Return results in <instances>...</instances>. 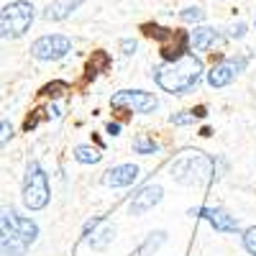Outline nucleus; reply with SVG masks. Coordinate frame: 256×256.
I'll list each match as a JSON object with an SVG mask.
<instances>
[{
	"label": "nucleus",
	"instance_id": "7",
	"mask_svg": "<svg viewBox=\"0 0 256 256\" xmlns=\"http://www.w3.org/2000/svg\"><path fill=\"white\" fill-rule=\"evenodd\" d=\"M110 105L128 113H154L159 108V100L154 92L146 90H120L110 98Z\"/></svg>",
	"mask_w": 256,
	"mask_h": 256
},
{
	"label": "nucleus",
	"instance_id": "13",
	"mask_svg": "<svg viewBox=\"0 0 256 256\" xmlns=\"http://www.w3.org/2000/svg\"><path fill=\"white\" fill-rule=\"evenodd\" d=\"M84 3V0H54V3H49L44 8V20H64V18H70L80 6Z\"/></svg>",
	"mask_w": 256,
	"mask_h": 256
},
{
	"label": "nucleus",
	"instance_id": "19",
	"mask_svg": "<svg viewBox=\"0 0 256 256\" xmlns=\"http://www.w3.org/2000/svg\"><path fill=\"white\" fill-rule=\"evenodd\" d=\"M164 241H166V233H164V230L148 233V238H146V244H144V254H154V251H156Z\"/></svg>",
	"mask_w": 256,
	"mask_h": 256
},
{
	"label": "nucleus",
	"instance_id": "21",
	"mask_svg": "<svg viewBox=\"0 0 256 256\" xmlns=\"http://www.w3.org/2000/svg\"><path fill=\"white\" fill-rule=\"evenodd\" d=\"M195 113H192V110H182V113H174L172 118H169V120H172L174 126H190V123H195Z\"/></svg>",
	"mask_w": 256,
	"mask_h": 256
},
{
	"label": "nucleus",
	"instance_id": "16",
	"mask_svg": "<svg viewBox=\"0 0 256 256\" xmlns=\"http://www.w3.org/2000/svg\"><path fill=\"white\" fill-rule=\"evenodd\" d=\"M134 152L141 154V156H152V154L159 152V144L148 136V134H138V136L134 138Z\"/></svg>",
	"mask_w": 256,
	"mask_h": 256
},
{
	"label": "nucleus",
	"instance_id": "26",
	"mask_svg": "<svg viewBox=\"0 0 256 256\" xmlns=\"http://www.w3.org/2000/svg\"><path fill=\"white\" fill-rule=\"evenodd\" d=\"M108 134H110V136H118V134H120V126H118V123H108Z\"/></svg>",
	"mask_w": 256,
	"mask_h": 256
},
{
	"label": "nucleus",
	"instance_id": "9",
	"mask_svg": "<svg viewBox=\"0 0 256 256\" xmlns=\"http://www.w3.org/2000/svg\"><path fill=\"white\" fill-rule=\"evenodd\" d=\"M152 36H159L162 38V56L166 62H174L180 56L187 54V46H190V36H184L182 31H166V28H154L148 31Z\"/></svg>",
	"mask_w": 256,
	"mask_h": 256
},
{
	"label": "nucleus",
	"instance_id": "28",
	"mask_svg": "<svg viewBox=\"0 0 256 256\" xmlns=\"http://www.w3.org/2000/svg\"><path fill=\"white\" fill-rule=\"evenodd\" d=\"M254 26H256V18H254Z\"/></svg>",
	"mask_w": 256,
	"mask_h": 256
},
{
	"label": "nucleus",
	"instance_id": "3",
	"mask_svg": "<svg viewBox=\"0 0 256 256\" xmlns=\"http://www.w3.org/2000/svg\"><path fill=\"white\" fill-rule=\"evenodd\" d=\"M36 18V8L31 0H13L6 8H0V36L3 38H20L26 36Z\"/></svg>",
	"mask_w": 256,
	"mask_h": 256
},
{
	"label": "nucleus",
	"instance_id": "2",
	"mask_svg": "<svg viewBox=\"0 0 256 256\" xmlns=\"http://www.w3.org/2000/svg\"><path fill=\"white\" fill-rule=\"evenodd\" d=\"M216 177V159L202 152H190L172 164V180L180 184H200Z\"/></svg>",
	"mask_w": 256,
	"mask_h": 256
},
{
	"label": "nucleus",
	"instance_id": "1",
	"mask_svg": "<svg viewBox=\"0 0 256 256\" xmlns=\"http://www.w3.org/2000/svg\"><path fill=\"white\" fill-rule=\"evenodd\" d=\"M202 77V62L195 54H184L174 62H164L154 70V82L169 95H187Z\"/></svg>",
	"mask_w": 256,
	"mask_h": 256
},
{
	"label": "nucleus",
	"instance_id": "18",
	"mask_svg": "<svg viewBox=\"0 0 256 256\" xmlns=\"http://www.w3.org/2000/svg\"><path fill=\"white\" fill-rule=\"evenodd\" d=\"M180 20H184V24H202V20H205V10L198 8V6H190V8L180 10Z\"/></svg>",
	"mask_w": 256,
	"mask_h": 256
},
{
	"label": "nucleus",
	"instance_id": "12",
	"mask_svg": "<svg viewBox=\"0 0 256 256\" xmlns=\"http://www.w3.org/2000/svg\"><path fill=\"white\" fill-rule=\"evenodd\" d=\"M138 180V166L136 164H118L110 166L102 174V184L105 187H131Z\"/></svg>",
	"mask_w": 256,
	"mask_h": 256
},
{
	"label": "nucleus",
	"instance_id": "8",
	"mask_svg": "<svg viewBox=\"0 0 256 256\" xmlns=\"http://www.w3.org/2000/svg\"><path fill=\"white\" fill-rule=\"evenodd\" d=\"M248 64V56L246 54H238V56H226L220 59L218 64H212V70L208 72V84L210 88H226L236 80Z\"/></svg>",
	"mask_w": 256,
	"mask_h": 256
},
{
	"label": "nucleus",
	"instance_id": "5",
	"mask_svg": "<svg viewBox=\"0 0 256 256\" xmlns=\"http://www.w3.org/2000/svg\"><path fill=\"white\" fill-rule=\"evenodd\" d=\"M16 216L18 210L13 208H0V256H26L31 248L16 230Z\"/></svg>",
	"mask_w": 256,
	"mask_h": 256
},
{
	"label": "nucleus",
	"instance_id": "20",
	"mask_svg": "<svg viewBox=\"0 0 256 256\" xmlns=\"http://www.w3.org/2000/svg\"><path fill=\"white\" fill-rule=\"evenodd\" d=\"M244 248H246L251 256H256V226H251V228L244 233Z\"/></svg>",
	"mask_w": 256,
	"mask_h": 256
},
{
	"label": "nucleus",
	"instance_id": "11",
	"mask_svg": "<svg viewBox=\"0 0 256 256\" xmlns=\"http://www.w3.org/2000/svg\"><path fill=\"white\" fill-rule=\"evenodd\" d=\"M164 198V190L159 184H146L141 187L138 192H134L131 202H128V210H131V216H144V212L154 210Z\"/></svg>",
	"mask_w": 256,
	"mask_h": 256
},
{
	"label": "nucleus",
	"instance_id": "23",
	"mask_svg": "<svg viewBox=\"0 0 256 256\" xmlns=\"http://www.w3.org/2000/svg\"><path fill=\"white\" fill-rule=\"evenodd\" d=\"M244 36H246V24H244V20L228 26V38H244Z\"/></svg>",
	"mask_w": 256,
	"mask_h": 256
},
{
	"label": "nucleus",
	"instance_id": "22",
	"mask_svg": "<svg viewBox=\"0 0 256 256\" xmlns=\"http://www.w3.org/2000/svg\"><path fill=\"white\" fill-rule=\"evenodd\" d=\"M13 138V123L10 120H0V148Z\"/></svg>",
	"mask_w": 256,
	"mask_h": 256
},
{
	"label": "nucleus",
	"instance_id": "24",
	"mask_svg": "<svg viewBox=\"0 0 256 256\" xmlns=\"http://www.w3.org/2000/svg\"><path fill=\"white\" fill-rule=\"evenodd\" d=\"M62 90H67V84H64V82H54V84H46V88L41 90V92L49 95V98H59V95H62Z\"/></svg>",
	"mask_w": 256,
	"mask_h": 256
},
{
	"label": "nucleus",
	"instance_id": "15",
	"mask_svg": "<svg viewBox=\"0 0 256 256\" xmlns=\"http://www.w3.org/2000/svg\"><path fill=\"white\" fill-rule=\"evenodd\" d=\"M113 236H116V228L108 226V223H100V230L92 228V236H88V241H90L92 248L102 251V248H108L113 244Z\"/></svg>",
	"mask_w": 256,
	"mask_h": 256
},
{
	"label": "nucleus",
	"instance_id": "27",
	"mask_svg": "<svg viewBox=\"0 0 256 256\" xmlns=\"http://www.w3.org/2000/svg\"><path fill=\"white\" fill-rule=\"evenodd\" d=\"M62 113H59V108H56V105H49V118H59Z\"/></svg>",
	"mask_w": 256,
	"mask_h": 256
},
{
	"label": "nucleus",
	"instance_id": "25",
	"mask_svg": "<svg viewBox=\"0 0 256 256\" xmlns=\"http://www.w3.org/2000/svg\"><path fill=\"white\" fill-rule=\"evenodd\" d=\"M120 49H123L126 56H131V54L136 52V41H134V38H123V41H120Z\"/></svg>",
	"mask_w": 256,
	"mask_h": 256
},
{
	"label": "nucleus",
	"instance_id": "10",
	"mask_svg": "<svg viewBox=\"0 0 256 256\" xmlns=\"http://www.w3.org/2000/svg\"><path fill=\"white\" fill-rule=\"evenodd\" d=\"M190 216L205 218L218 233H236L241 228L238 218L230 216V212H226V210H220V208H198V210H190Z\"/></svg>",
	"mask_w": 256,
	"mask_h": 256
},
{
	"label": "nucleus",
	"instance_id": "4",
	"mask_svg": "<svg viewBox=\"0 0 256 256\" xmlns=\"http://www.w3.org/2000/svg\"><path fill=\"white\" fill-rule=\"evenodd\" d=\"M52 200V190H49V174L41 169L38 162H31L26 166L24 174V205L28 210H44Z\"/></svg>",
	"mask_w": 256,
	"mask_h": 256
},
{
	"label": "nucleus",
	"instance_id": "6",
	"mask_svg": "<svg viewBox=\"0 0 256 256\" xmlns=\"http://www.w3.org/2000/svg\"><path fill=\"white\" fill-rule=\"evenodd\" d=\"M28 52L38 62H59L62 56L72 52V38L64 34H46V36H38Z\"/></svg>",
	"mask_w": 256,
	"mask_h": 256
},
{
	"label": "nucleus",
	"instance_id": "14",
	"mask_svg": "<svg viewBox=\"0 0 256 256\" xmlns=\"http://www.w3.org/2000/svg\"><path fill=\"white\" fill-rule=\"evenodd\" d=\"M220 38V34L210 26H195V31L190 34V46L192 52H208L216 41Z\"/></svg>",
	"mask_w": 256,
	"mask_h": 256
},
{
	"label": "nucleus",
	"instance_id": "17",
	"mask_svg": "<svg viewBox=\"0 0 256 256\" xmlns=\"http://www.w3.org/2000/svg\"><path fill=\"white\" fill-rule=\"evenodd\" d=\"M74 159H77L80 164H98V162L102 159V154L98 152L95 146L82 144V146H77V148H74Z\"/></svg>",
	"mask_w": 256,
	"mask_h": 256
}]
</instances>
